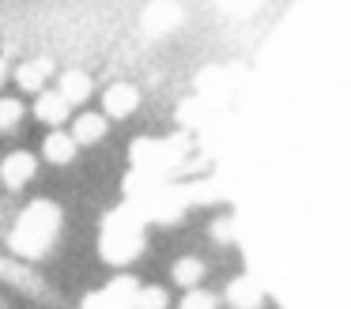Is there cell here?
Instances as JSON below:
<instances>
[{"label":"cell","mask_w":351,"mask_h":309,"mask_svg":"<svg viewBox=\"0 0 351 309\" xmlns=\"http://www.w3.org/2000/svg\"><path fill=\"white\" fill-rule=\"evenodd\" d=\"M4 79H8V72H4V64H0V83H4Z\"/></svg>","instance_id":"cell-10"},{"label":"cell","mask_w":351,"mask_h":309,"mask_svg":"<svg viewBox=\"0 0 351 309\" xmlns=\"http://www.w3.org/2000/svg\"><path fill=\"white\" fill-rule=\"evenodd\" d=\"M34 170H38V162H34L31 155H12V158H4V166H0V177H4L8 188H23L27 181L34 177Z\"/></svg>","instance_id":"cell-2"},{"label":"cell","mask_w":351,"mask_h":309,"mask_svg":"<svg viewBox=\"0 0 351 309\" xmlns=\"http://www.w3.org/2000/svg\"><path fill=\"white\" fill-rule=\"evenodd\" d=\"M76 147H80V143L72 140L69 132H49L46 158H53V162H69V158H76Z\"/></svg>","instance_id":"cell-6"},{"label":"cell","mask_w":351,"mask_h":309,"mask_svg":"<svg viewBox=\"0 0 351 309\" xmlns=\"http://www.w3.org/2000/svg\"><path fill=\"white\" fill-rule=\"evenodd\" d=\"M16 79H19V87H23V90H42V83L49 79V68L46 64H27V68H19V72H16Z\"/></svg>","instance_id":"cell-8"},{"label":"cell","mask_w":351,"mask_h":309,"mask_svg":"<svg viewBox=\"0 0 351 309\" xmlns=\"http://www.w3.org/2000/svg\"><path fill=\"white\" fill-rule=\"evenodd\" d=\"M57 226H61L57 208H49V203L42 200V203H34L31 211H23L16 234H12V245H16L19 253H27V256H38V253H46V249H49Z\"/></svg>","instance_id":"cell-1"},{"label":"cell","mask_w":351,"mask_h":309,"mask_svg":"<svg viewBox=\"0 0 351 309\" xmlns=\"http://www.w3.org/2000/svg\"><path fill=\"white\" fill-rule=\"evenodd\" d=\"M69 106H72V102H64L57 90H53V95H42V98H38V117L49 121V125H61V121L69 117Z\"/></svg>","instance_id":"cell-7"},{"label":"cell","mask_w":351,"mask_h":309,"mask_svg":"<svg viewBox=\"0 0 351 309\" xmlns=\"http://www.w3.org/2000/svg\"><path fill=\"white\" fill-rule=\"evenodd\" d=\"M136 90L129 87V83H117V87L106 90V113L110 117H129L132 110H136Z\"/></svg>","instance_id":"cell-4"},{"label":"cell","mask_w":351,"mask_h":309,"mask_svg":"<svg viewBox=\"0 0 351 309\" xmlns=\"http://www.w3.org/2000/svg\"><path fill=\"white\" fill-rule=\"evenodd\" d=\"M106 117H99V113H80L76 125H72V140L76 143H99L102 136H106Z\"/></svg>","instance_id":"cell-3"},{"label":"cell","mask_w":351,"mask_h":309,"mask_svg":"<svg viewBox=\"0 0 351 309\" xmlns=\"http://www.w3.org/2000/svg\"><path fill=\"white\" fill-rule=\"evenodd\" d=\"M23 121V106L16 98H0V128H16Z\"/></svg>","instance_id":"cell-9"},{"label":"cell","mask_w":351,"mask_h":309,"mask_svg":"<svg viewBox=\"0 0 351 309\" xmlns=\"http://www.w3.org/2000/svg\"><path fill=\"white\" fill-rule=\"evenodd\" d=\"M57 95H61L64 102H84V98L91 95V79H87V75H80V72H64Z\"/></svg>","instance_id":"cell-5"}]
</instances>
